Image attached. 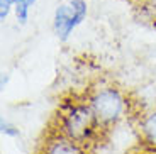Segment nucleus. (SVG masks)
I'll return each mask as SVG.
<instances>
[{
  "label": "nucleus",
  "mask_w": 156,
  "mask_h": 154,
  "mask_svg": "<svg viewBox=\"0 0 156 154\" xmlns=\"http://www.w3.org/2000/svg\"><path fill=\"white\" fill-rule=\"evenodd\" d=\"M100 127L88 102H70L59 112V134L78 144H87Z\"/></svg>",
  "instance_id": "obj_1"
},
{
  "label": "nucleus",
  "mask_w": 156,
  "mask_h": 154,
  "mask_svg": "<svg viewBox=\"0 0 156 154\" xmlns=\"http://www.w3.org/2000/svg\"><path fill=\"white\" fill-rule=\"evenodd\" d=\"M88 103L97 117L100 127H109L117 124L127 114V100L121 90L114 86L97 88L88 96Z\"/></svg>",
  "instance_id": "obj_2"
},
{
  "label": "nucleus",
  "mask_w": 156,
  "mask_h": 154,
  "mask_svg": "<svg viewBox=\"0 0 156 154\" xmlns=\"http://www.w3.org/2000/svg\"><path fill=\"white\" fill-rule=\"evenodd\" d=\"M87 17V2L85 0H65L58 4L55 10V27L56 36L59 41H66L70 34L76 29Z\"/></svg>",
  "instance_id": "obj_3"
},
{
  "label": "nucleus",
  "mask_w": 156,
  "mask_h": 154,
  "mask_svg": "<svg viewBox=\"0 0 156 154\" xmlns=\"http://www.w3.org/2000/svg\"><path fill=\"white\" fill-rule=\"evenodd\" d=\"M43 154H85L82 144L58 134L44 144Z\"/></svg>",
  "instance_id": "obj_4"
},
{
  "label": "nucleus",
  "mask_w": 156,
  "mask_h": 154,
  "mask_svg": "<svg viewBox=\"0 0 156 154\" xmlns=\"http://www.w3.org/2000/svg\"><path fill=\"white\" fill-rule=\"evenodd\" d=\"M139 131L143 135V141L156 149V110L149 112L143 117V120L139 122Z\"/></svg>",
  "instance_id": "obj_5"
},
{
  "label": "nucleus",
  "mask_w": 156,
  "mask_h": 154,
  "mask_svg": "<svg viewBox=\"0 0 156 154\" xmlns=\"http://www.w3.org/2000/svg\"><path fill=\"white\" fill-rule=\"evenodd\" d=\"M36 4V0H17L16 5H14V10H16V17L20 24H26L29 19V12L31 7Z\"/></svg>",
  "instance_id": "obj_6"
},
{
  "label": "nucleus",
  "mask_w": 156,
  "mask_h": 154,
  "mask_svg": "<svg viewBox=\"0 0 156 154\" xmlns=\"http://www.w3.org/2000/svg\"><path fill=\"white\" fill-rule=\"evenodd\" d=\"M17 0H0V19L5 20L9 16V12H10V9L16 5Z\"/></svg>",
  "instance_id": "obj_7"
},
{
  "label": "nucleus",
  "mask_w": 156,
  "mask_h": 154,
  "mask_svg": "<svg viewBox=\"0 0 156 154\" xmlns=\"http://www.w3.org/2000/svg\"><path fill=\"white\" fill-rule=\"evenodd\" d=\"M0 127H2V134H5V135H10V137H16V135H19V131H17L16 125H12V124L5 122V120H2Z\"/></svg>",
  "instance_id": "obj_8"
},
{
  "label": "nucleus",
  "mask_w": 156,
  "mask_h": 154,
  "mask_svg": "<svg viewBox=\"0 0 156 154\" xmlns=\"http://www.w3.org/2000/svg\"><path fill=\"white\" fill-rule=\"evenodd\" d=\"M7 80H9V76H5V75H4V76H2V86H5V83H7Z\"/></svg>",
  "instance_id": "obj_9"
}]
</instances>
